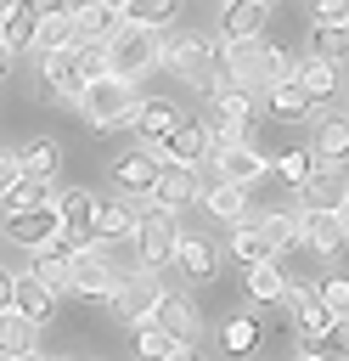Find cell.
I'll return each instance as SVG.
<instances>
[{
    "instance_id": "cell-1",
    "label": "cell",
    "mask_w": 349,
    "mask_h": 361,
    "mask_svg": "<svg viewBox=\"0 0 349 361\" xmlns=\"http://www.w3.org/2000/svg\"><path fill=\"white\" fill-rule=\"evenodd\" d=\"M158 34H163V28L118 23V34L101 45V51H107V73H118V79H146V73L158 68Z\"/></svg>"
},
{
    "instance_id": "cell-2",
    "label": "cell",
    "mask_w": 349,
    "mask_h": 361,
    "mask_svg": "<svg viewBox=\"0 0 349 361\" xmlns=\"http://www.w3.org/2000/svg\"><path fill=\"white\" fill-rule=\"evenodd\" d=\"M135 79H118V73H101V79H90L84 90H79V107H84V118L96 124V130H113V124H129V113H135Z\"/></svg>"
},
{
    "instance_id": "cell-3",
    "label": "cell",
    "mask_w": 349,
    "mask_h": 361,
    "mask_svg": "<svg viewBox=\"0 0 349 361\" xmlns=\"http://www.w3.org/2000/svg\"><path fill=\"white\" fill-rule=\"evenodd\" d=\"M208 51H214V39H208V34H158V68L180 73V79H186V85H197V90H214Z\"/></svg>"
},
{
    "instance_id": "cell-4",
    "label": "cell",
    "mask_w": 349,
    "mask_h": 361,
    "mask_svg": "<svg viewBox=\"0 0 349 361\" xmlns=\"http://www.w3.org/2000/svg\"><path fill=\"white\" fill-rule=\"evenodd\" d=\"M208 135L214 141H242L253 130V90H236V85H220L208 90V113H203Z\"/></svg>"
},
{
    "instance_id": "cell-5",
    "label": "cell",
    "mask_w": 349,
    "mask_h": 361,
    "mask_svg": "<svg viewBox=\"0 0 349 361\" xmlns=\"http://www.w3.org/2000/svg\"><path fill=\"white\" fill-rule=\"evenodd\" d=\"M113 288H118V265L107 259V248L79 243L73 259H68V293H79V299H113Z\"/></svg>"
},
{
    "instance_id": "cell-6",
    "label": "cell",
    "mask_w": 349,
    "mask_h": 361,
    "mask_svg": "<svg viewBox=\"0 0 349 361\" xmlns=\"http://www.w3.org/2000/svg\"><path fill=\"white\" fill-rule=\"evenodd\" d=\"M208 147H214V135H208L203 118H174V130L152 141V158H158V164H191V169H197V164L208 158Z\"/></svg>"
},
{
    "instance_id": "cell-7",
    "label": "cell",
    "mask_w": 349,
    "mask_h": 361,
    "mask_svg": "<svg viewBox=\"0 0 349 361\" xmlns=\"http://www.w3.org/2000/svg\"><path fill=\"white\" fill-rule=\"evenodd\" d=\"M208 158H214V169H220V180H236V186H253V180H265L270 175V158L242 135V141H214L208 147Z\"/></svg>"
},
{
    "instance_id": "cell-8",
    "label": "cell",
    "mask_w": 349,
    "mask_h": 361,
    "mask_svg": "<svg viewBox=\"0 0 349 361\" xmlns=\"http://www.w3.org/2000/svg\"><path fill=\"white\" fill-rule=\"evenodd\" d=\"M135 248H141V265H152V271H163L169 265V254H174V237H180V226H174V214H163V209H152L146 203V214H135Z\"/></svg>"
},
{
    "instance_id": "cell-9",
    "label": "cell",
    "mask_w": 349,
    "mask_h": 361,
    "mask_svg": "<svg viewBox=\"0 0 349 361\" xmlns=\"http://www.w3.org/2000/svg\"><path fill=\"white\" fill-rule=\"evenodd\" d=\"M163 299V282H158V271L152 265H141V271H129V276H118V288H113V310H118V322H146L152 316V305Z\"/></svg>"
},
{
    "instance_id": "cell-10",
    "label": "cell",
    "mask_w": 349,
    "mask_h": 361,
    "mask_svg": "<svg viewBox=\"0 0 349 361\" xmlns=\"http://www.w3.org/2000/svg\"><path fill=\"white\" fill-rule=\"evenodd\" d=\"M6 237H11V243H23V248H39V243L62 237L56 197H45V203H28V209H11V214H6Z\"/></svg>"
},
{
    "instance_id": "cell-11",
    "label": "cell",
    "mask_w": 349,
    "mask_h": 361,
    "mask_svg": "<svg viewBox=\"0 0 349 361\" xmlns=\"http://www.w3.org/2000/svg\"><path fill=\"white\" fill-rule=\"evenodd\" d=\"M169 265H174L186 282H214V276H220V243H208V237H197V231H180Z\"/></svg>"
},
{
    "instance_id": "cell-12",
    "label": "cell",
    "mask_w": 349,
    "mask_h": 361,
    "mask_svg": "<svg viewBox=\"0 0 349 361\" xmlns=\"http://www.w3.org/2000/svg\"><path fill=\"white\" fill-rule=\"evenodd\" d=\"M293 192H298V203H304V209H343V197H349L343 164H315Z\"/></svg>"
},
{
    "instance_id": "cell-13",
    "label": "cell",
    "mask_w": 349,
    "mask_h": 361,
    "mask_svg": "<svg viewBox=\"0 0 349 361\" xmlns=\"http://www.w3.org/2000/svg\"><path fill=\"white\" fill-rule=\"evenodd\" d=\"M191 197H197L191 164H158V180H152L146 203H152V209H163V214H180V209H186Z\"/></svg>"
},
{
    "instance_id": "cell-14",
    "label": "cell",
    "mask_w": 349,
    "mask_h": 361,
    "mask_svg": "<svg viewBox=\"0 0 349 361\" xmlns=\"http://www.w3.org/2000/svg\"><path fill=\"white\" fill-rule=\"evenodd\" d=\"M56 220H62V237L79 248V243H96V197L84 186H68L56 197Z\"/></svg>"
},
{
    "instance_id": "cell-15",
    "label": "cell",
    "mask_w": 349,
    "mask_h": 361,
    "mask_svg": "<svg viewBox=\"0 0 349 361\" xmlns=\"http://www.w3.org/2000/svg\"><path fill=\"white\" fill-rule=\"evenodd\" d=\"M39 79H45V96H51V102H79L84 79H79V68H73V45L39 51Z\"/></svg>"
},
{
    "instance_id": "cell-16",
    "label": "cell",
    "mask_w": 349,
    "mask_h": 361,
    "mask_svg": "<svg viewBox=\"0 0 349 361\" xmlns=\"http://www.w3.org/2000/svg\"><path fill=\"white\" fill-rule=\"evenodd\" d=\"M343 237H349L343 209H304V220H298V243H310L315 254H338Z\"/></svg>"
},
{
    "instance_id": "cell-17",
    "label": "cell",
    "mask_w": 349,
    "mask_h": 361,
    "mask_svg": "<svg viewBox=\"0 0 349 361\" xmlns=\"http://www.w3.org/2000/svg\"><path fill=\"white\" fill-rule=\"evenodd\" d=\"M118 11L107 6V0H79L73 6V45H107L113 34H118Z\"/></svg>"
},
{
    "instance_id": "cell-18",
    "label": "cell",
    "mask_w": 349,
    "mask_h": 361,
    "mask_svg": "<svg viewBox=\"0 0 349 361\" xmlns=\"http://www.w3.org/2000/svg\"><path fill=\"white\" fill-rule=\"evenodd\" d=\"M146 322H158V327H169V333H174L180 344H191V338L203 333V316H197V305H191L186 293H169V288H163V299L152 305V316H146Z\"/></svg>"
},
{
    "instance_id": "cell-19",
    "label": "cell",
    "mask_w": 349,
    "mask_h": 361,
    "mask_svg": "<svg viewBox=\"0 0 349 361\" xmlns=\"http://www.w3.org/2000/svg\"><path fill=\"white\" fill-rule=\"evenodd\" d=\"M68 259H73V243H68V237H51V243H39V248H34L28 276H34V282H45L51 293H68Z\"/></svg>"
},
{
    "instance_id": "cell-20",
    "label": "cell",
    "mask_w": 349,
    "mask_h": 361,
    "mask_svg": "<svg viewBox=\"0 0 349 361\" xmlns=\"http://www.w3.org/2000/svg\"><path fill=\"white\" fill-rule=\"evenodd\" d=\"M152 180H158V158H152V147H146V152H124V158L113 164V186H118L124 197H141V203H146Z\"/></svg>"
},
{
    "instance_id": "cell-21",
    "label": "cell",
    "mask_w": 349,
    "mask_h": 361,
    "mask_svg": "<svg viewBox=\"0 0 349 361\" xmlns=\"http://www.w3.org/2000/svg\"><path fill=\"white\" fill-rule=\"evenodd\" d=\"M231 226H236V231H231V254H236L242 265H259V259H276V254H281V248L270 243V231H265V226H259L248 209H242Z\"/></svg>"
},
{
    "instance_id": "cell-22",
    "label": "cell",
    "mask_w": 349,
    "mask_h": 361,
    "mask_svg": "<svg viewBox=\"0 0 349 361\" xmlns=\"http://www.w3.org/2000/svg\"><path fill=\"white\" fill-rule=\"evenodd\" d=\"M265 17H270L265 0H225V11H220V39H253V34H265Z\"/></svg>"
},
{
    "instance_id": "cell-23",
    "label": "cell",
    "mask_w": 349,
    "mask_h": 361,
    "mask_svg": "<svg viewBox=\"0 0 349 361\" xmlns=\"http://www.w3.org/2000/svg\"><path fill=\"white\" fill-rule=\"evenodd\" d=\"M28 45H34V51H62V45H73V6H45Z\"/></svg>"
},
{
    "instance_id": "cell-24",
    "label": "cell",
    "mask_w": 349,
    "mask_h": 361,
    "mask_svg": "<svg viewBox=\"0 0 349 361\" xmlns=\"http://www.w3.org/2000/svg\"><path fill=\"white\" fill-rule=\"evenodd\" d=\"M11 310H17V316H28L34 327H45V322H51V310H56V293H51L45 282H34V276H17V288H11Z\"/></svg>"
},
{
    "instance_id": "cell-25",
    "label": "cell",
    "mask_w": 349,
    "mask_h": 361,
    "mask_svg": "<svg viewBox=\"0 0 349 361\" xmlns=\"http://www.w3.org/2000/svg\"><path fill=\"white\" fill-rule=\"evenodd\" d=\"M293 85L321 107V102L338 90V68H332V62H321V56H304V62H293Z\"/></svg>"
},
{
    "instance_id": "cell-26",
    "label": "cell",
    "mask_w": 349,
    "mask_h": 361,
    "mask_svg": "<svg viewBox=\"0 0 349 361\" xmlns=\"http://www.w3.org/2000/svg\"><path fill=\"white\" fill-rule=\"evenodd\" d=\"M11 158H17V175H28V180H51V175L62 169V152H56V141H45V135H34L28 147H17Z\"/></svg>"
},
{
    "instance_id": "cell-27",
    "label": "cell",
    "mask_w": 349,
    "mask_h": 361,
    "mask_svg": "<svg viewBox=\"0 0 349 361\" xmlns=\"http://www.w3.org/2000/svg\"><path fill=\"white\" fill-rule=\"evenodd\" d=\"M242 288L253 305H276L281 288H287V271H276V259H259V265H242Z\"/></svg>"
},
{
    "instance_id": "cell-28",
    "label": "cell",
    "mask_w": 349,
    "mask_h": 361,
    "mask_svg": "<svg viewBox=\"0 0 349 361\" xmlns=\"http://www.w3.org/2000/svg\"><path fill=\"white\" fill-rule=\"evenodd\" d=\"M34 23H39V6L34 0H17L6 17H0V45L17 56V51H28V39H34Z\"/></svg>"
},
{
    "instance_id": "cell-29",
    "label": "cell",
    "mask_w": 349,
    "mask_h": 361,
    "mask_svg": "<svg viewBox=\"0 0 349 361\" xmlns=\"http://www.w3.org/2000/svg\"><path fill=\"white\" fill-rule=\"evenodd\" d=\"M315 164H343V152H349V118L343 113H332V118H321V130H315Z\"/></svg>"
},
{
    "instance_id": "cell-30",
    "label": "cell",
    "mask_w": 349,
    "mask_h": 361,
    "mask_svg": "<svg viewBox=\"0 0 349 361\" xmlns=\"http://www.w3.org/2000/svg\"><path fill=\"white\" fill-rule=\"evenodd\" d=\"M135 231V209L118 197V203H96V243H124Z\"/></svg>"
},
{
    "instance_id": "cell-31",
    "label": "cell",
    "mask_w": 349,
    "mask_h": 361,
    "mask_svg": "<svg viewBox=\"0 0 349 361\" xmlns=\"http://www.w3.org/2000/svg\"><path fill=\"white\" fill-rule=\"evenodd\" d=\"M34 338H39V327L6 305V310H0V355L11 361V355H23V350H34Z\"/></svg>"
},
{
    "instance_id": "cell-32",
    "label": "cell",
    "mask_w": 349,
    "mask_h": 361,
    "mask_svg": "<svg viewBox=\"0 0 349 361\" xmlns=\"http://www.w3.org/2000/svg\"><path fill=\"white\" fill-rule=\"evenodd\" d=\"M203 209H208L214 220H236V214L248 209V186H236V180H214V186L203 192Z\"/></svg>"
},
{
    "instance_id": "cell-33",
    "label": "cell",
    "mask_w": 349,
    "mask_h": 361,
    "mask_svg": "<svg viewBox=\"0 0 349 361\" xmlns=\"http://www.w3.org/2000/svg\"><path fill=\"white\" fill-rule=\"evenodd\" d=\"M180 350V338L169 333V327H158V322H135V355L141 361H169Z\"/></svg>"
},
{
    "instance_id": "cell-34",
    "label": "cell",
    "mask_w": 349,
    "mask_h": 361,
    "mask_svg": "<svg viewBox=\"0 0 349 361\" xmlns=\"http://www.w3.org/2000/svg\"><path fill=\"white\" fill-rule=\"evenodd\" d=\"M310 56H321V62H332V68H343V56H349V28L343 23H315V34H310Z\"/></svg>"
},
{
    "instance_id": "cell-35",
    "label": "cell",
    "mask_w": 349,
    "mask_h": 361,
    "mask_svg": "<svg viewBox=\"0 0 349 361\" xmlns=\"http://www.w3.org/2000/svg\"><path fill=\"white\" fill-rule=\"evenodd\" d=\"M174 118H180V113H174L169 102H135V113H129V124H135V130H141L146 141L169 135V130H174Z\"/></svg>"
},
{
    "instance_id": "cell-36",
    "label": "cell",
    "mask_w": 349,
    "mask_h": 361,
    "mask_svg": "<svg viewBox=\"0 0 349 361\" xmlns=\"http://www.w3.org/2000/svg\"><path fill=\"white\" fill-rule=\"evenodd\" d=\"M220 344H225L231 355H242V361H248V355L259 350V316H253V310L231 316V322H225V333H220Z\"/></svg>"
},
{
    "instance_id": "cell-37",
    "label": "cell",
    "mask_w": 349,
    "mask_h": 361,
    "mask_svg": "<svg viewBox=\"0 0 349 361\" xmlns=\"http://www.w3.org/2000/svg\"><path fill=\"white\" fill-rule=\"evenodd\" d=\"M270 113H276V118H304V113H315V102H310V96L293 85V73H287V79L270 85Z\"/></svg>"
},
{
    "instance_id": "cell-38",
    "label": "cell",
    "mask_w": 349,
    "mask_h": 361,
    "mask_svg": "<svg viewBox=\"0 0 349 361\" xmlns=\"http://www.w3.org/2000/svg\"><path fill=\"white\" fill-rule=\"evenodd\" d=\"M293 322H298V333H304V338H338V333H343V322H338V316H326L315 299H304V305L293 310Z\"/></svg>"
},
{
    "instance_id": "cell-39",
    "label": "cell",
    "mask_w": 349,
    "mask_h": 361,
    "mask_svg": "<svg viewBox=\"0 0 349 361\" xmlns=\"http://www.w3.org/2000/svg\"><path fill=\"white\" fill-rule=\"evenodd\" d=\"M174 6H180V0H129L118 17H124V23H141V28H163V23L174 17Z\"/></svg>"
},
{
    "instance_id": "cell-40",
    "label": "cell",
    "mask_w": 349,
    "mask_h": 361,
    "mask_svg": "<svg viewBox=\"0 0 349 361\" xmlns=\"http://www.w3.org/2000/svg\"><path fill=\"white\" fill-rule=\"evenodd\" d=\"M45 197H51V180H28V175H17V180L0 192L6 214H11V209H28V203H45Z\"/></svg>"
},
{
    "instance_id": "cell-41",
    "label": "cell",
    "mask_w": 349,
    "mask_h": 361,
    "mask_svg": "<svg viewBox=\"0 0 349 361\" xmlns=\"http://www.w3.org/2000/svg\"><path fill=\"white\" fill-rule=\"evenodd\" d=\"M298 220H304L298 209H287V214H281V209H270V214H259V226L270 231V243H276V248H293V243H298Z\"/></svg>"
},
{
    "instance_id": "cell-42",
    "label": "cell",
    "mask_w": 349,
    "mask_h": 361,
    "mask_svg": "<svg viewBox=\"0 0 349 361\" xmlns=\"http://www.w3.org/2000/svg\"><path fill=\"white\" fill-rule=\"evenodd\" d=\"M270 169H276V175H281L287 186H298V180H304V175L315 169V152H310V147H287V152H281V158H276Z\"/></svg>"
},
{
    "instance_id": "cell-43",
    "label": "cell",
    "mask_w": 349,
    "mask_h": 361,
    "mask_svg": "<svg viewBox=\"0 0 349 361\" xmlns=\"http://www.w3.org/2000/svg\"><path fill=\"white\" fill-rule=\"evenodd\" d=\"M315 305H321L326 316H338V322H343V316H349V282H343V276L332 271V276L321 282V293H315Z\"/></svg>"
},
{
    "instance_id": "cell-44",
    "label": "cell",
    "mask_w": 349,
    "mask_h": 361,
    "mask_svg": "<svg viewBox=\"0 0 349 361\" xmlns=\"http://www.w3.org/2000/svg\"><path fill=\"white\" fill-rule=\"evenodd\" d=\"M73 68H79V79L90 85V79L107 73V51H101V45H73Z\"/></svg>"
},
{
    "instance_id": "cell-45",
    "label": "cell",
    "mask_w": 349,
    "mask_h": 361,
    "mask_svg": "<svg viewBox=\"0 0 349 361\" xmlns=\"http://www.w3.org/2000/svg\"><path fill=\"white\" fill-rule=\"evenodd\" d=\"M310 11H315V23H343L349 0H310Z\"/></svg>"
},
{
    "instance_id": "cell-46",
    "label": "cell",
    "mask_w": 349,
    "mask_h": 361,
    "mask_svg": "<svg viewBox=\"0 0 349 361\" xmlns=\"http://www.w3.org/2000/svg\"><path fill=\"white\" fill-rule=\"evenodd\" d=\"M11 180H17V158H11V152H0V192H6Z\"/></svg>"
},
{
    "instance_id": "cell-47",
    "label": "cell",
    "mask_w": 349,
    "mask_h": 361,
    "mask_svg": "<svg viewBox=\"0 0 349 361\" xmlns=\"http://www.w3.org/2000/svg\"><path fill=\"white\" fill-rule=\"evenodd\" d=\"M11 288H17V276H11V271H6V265H0V310H6V305H11Z\"/></svg>"
},
{
    "instance_id": "cell-48",
    "label": "cell",
    "mask_w": 349,
    "mask_h": 361,
    "mask_svg": "<svg viewBox=\"0 0 349 361\" xmlns=\"http://www.w3.org/2000/svg\"><path fill=\"white\" fill-rule=\"evenodd\" d=\"M169 361H203V350H186V344H180V350H174Z\"/></svg>"
},
{
    "instance_id": "cell-49",
    "label": "cell",
    "mask_w": 349,
    "mask_h": 361,
    "mask_svg": "<svg viewBox=\"0 0 349 361\" xmlns=\"http://www.w3.org/2000/svg\"><path fill=\"white\" fill-rule=\"evenodd\" d=\"M11 361H51V355H39V344H34V350H23V355H11Z\"/></svg>"
},
{
    "instance_id": "cell-50",
    "label": "cell",
    "mask_w": 349,
    "mask_h": 361,
    "mask_svg": "<svg viewBox=\"0 0 349 361\" xmlns=\"http://www.w3.org/2000/svg\"><path fill=\"white\" fill-rule=\"evenodd\" d=\"M6 73H11V51L0 45V79H6Z\"/></svg>"
},
{
    "instance_id": "cell-51",
    "label": "cell",
    "mask_w": 349,
    "mask_h": 361,
    "mask_svg": "<svg viewBox=\"0 0 349 361\" xmlns=\"http://www.w3.org/2000/svg\"><path fill=\"white\" fill-rule=\"evenodd\" d=\"M107 6H113V11H124V6H129V0H107Z\"/></svg>"
},
{
    "instance_id": "cell-52",
    "label": "cell",
    "mask_w": 349,
    "mask_h": 361,
    "mask_svg": "<svg viewBox=\"0 0 349 361\" xmlns=\"http://www.w3.org/2000/svg\"><path fill=\"white\" fill-rule=\"evenodd\" d=\"M11 6H17V0H0V17H6V11H11Z\"/></svg>"
},
{
    "instance_id": "cell-53",
    "label": "cell",
    "mask_w": 349,
    "mask_h": 361,
    "mask_svg": "<svg viewBox=\"0 0 349 361\" xmlns=\"http://www.w3.org/2000/svg\"><path fill=\"white\" fill-rule=\"evenodd\" d=\"M51 361H73V355H51Z\"/></svg>"
},
{
    "instance_id": "cell-54",
    "label": "cell",
    "mask_w": 349,
    "mask_h": 361,
    "mask_svg": "<svg viewBox=\"0 0 349 361\" xmlns=\"http://www.w3.org/2000/svg\"><path fill=\"white\" fill-rule=\"evenodd\" d=\"M0 361H6V355H0Z\"/></svg>"
},
{
    "instance_id": "cell-55",
    "label": "cell",
    "mask_w": 349,
    "mask_h": 361,
    "mask_svg": "<svg viewBox=\"0 0 349 361\" xmlns=\"http://www.w3.org/2000/svg\"><path fill=\"white\" fill-rule=\"evenodd\" d=\"M265 6H270V0H265Z\"/></svg>"
}]
</instances>
